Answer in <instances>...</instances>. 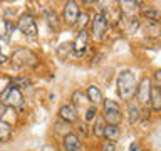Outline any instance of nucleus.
I'll return each instance as SVG.
<instances>
[{
    "mask_svg": "<svg viewBox=\"0 0 161 151\" xmlns=\"http://www.w3.org/2000/svg\"><path fill=\"white\" fill-rule=\"evenodd\" d=\"M116 87H118V96L121 101H131L133 96L136 94V87H138V81H136L134 72L131 70H121L118 76V82H116Z\"/></svg>",
    "mask_w": 161,
    "mask_h": 151,
    "instance_id": "obj_1",
    "label": "nucleus"
},
{
    "mask_svg": "<svg viewBox=\"0 0 161 151\" xmlns=\"http://www.w3.org/2000/svg\"><path fill=\"white\" fill-rule=\"evenodd\" d=\"M89 25H91V30H89V39L96 40V42H101L104 40L106 34H108V29H109V20H108V15L103 14V12H97L92 19L89 20Z\"/></svg>",
    "mask_w": 161,
    "mask_h": 151,
    "instance_id": "obj_2",
    "label": "nucleus"
},
{
    "mask_svg": "<svg viewBox=\"0 0 161 151\" xmlns=\"http://www.w3.org/2000/svg\"><path fill=\"white\" fill-rule=\"evenodd\" d=\"M12 62L19 67H35L39 64V57L27 47H19L12 54Z\"/></svg>",
    "mask_w": 161,
    "mask_h": 151,
    "instance_id": "obj_3",
    "label": "nucleus"
},
{
    "mask_svg": "<svg viewBox=\"0 0 161 151\" xmlns=\"http://www.w3.org/2000/svg\"><path fill=\"white\" fill-rule=\"evenodd\" d=\"M151 89H153V81L148 76L141 77V81L138 82V87H136V98H138L136 103L139 104V108H149Z\"/></svg>",
    "mask_w": 161,
    "mask_h": 151,
    "instance_id": "obj_4",
    "label": "nucleus"
},
{
    "mask_svg": "<svg viewBox=\"0 0 161 151\" xmlns=\"http://www.w3.org/2000/svg\"><path fill=\"white\" fill-rule=\"evenodd\" d=\"M0 101H2L7 108L14 109V108H19V106L24 104V96L17 87H14L12 84H8L7 87L3 89V92L0 94Z\"/></svg>",
    "mask_w": 161,
    "mask_h": 151,
    "instance_id": "obj_5",
    "label": "nucleus"
},
{
    "mask_svg": "<svg viewBox=\"0 0 161 151\" xmlns=\"http://www.w3.org/2000/svg\"><path fill=\"white\" fill-rule=\"evenodd\" d=\"M17 27H19V30L25 35V37L37 39V34H39L37 24H35V20H34V17L30 14H22L20 15L19 20H17Z\"/></svg>",
    "mask_w": 161,
    "mask_h": 151,
    "instance_id": "obj_6",
    "label": "nucleus"
},
{
    "mask_svg": "<svg viewBox=\"0 0 161 151\" xmlns=\"http://www.w3.org/2000/svg\"><path fill=\"white\" fill-rule=\"evenodd\" d=\"M118 10L119 14L123 15L124 19H133V17H138L139 14V8H141V2L138 0H123V2H118Z\"/></svg>",
    "mask_w": 161,
    "mask_h": 151,
    "instance_id": "obj_7",
    "label": "nucleus"
},
{
    "mask_svg": "<svg viewBox=\"0 0 161 151\" xmlns=\"http://www.w3.org/2000/svg\"><path fill=\"white\" fill-rule=\"evenodd\" d=\"M79 5L77 2H74V0H69V2H65L64 5V10H62V17H64V22L67 24V25H72L75 24V19H77V15H79Z\"/></svg>",
    "mask_w": 161,
    "mask_h": 151,
    "instance_id": "obj_8",
    "label": "nucleus"
},
{
    "mask_svg": "<svg viewBox=\"0 0 161 151\" xmlns=\"http://www.w3.org/2000/svg\"><path fill=\"white\" fill-rule=\"evenodd\" d=\"M57 114H59V119H62V121H65V123H69V124H72V123H75V121L79 119V111L75 109L70 103L60 106Z\"/></svg>",
    "mask_w": 161,
    "mask_h": 151,
    "instance_id": "obj_9",
    "label": "nucleus"
},
{
    "mask_svg": "<svg viewBox=\"0 0 161 151\" xmlns=\"http://www.w3.org/2000/svg\"><path fill=\"white\" fill-rule=\"evenodd\" d=\"M126 118H128L129 124H136L141 121V108L136 101H128L126 103Z\"/></svg>",
    "mask_w": 161,
    "mask_h": 151,
    "instance_id": "obj_10",
    "label": "nucleus"
},
{
    "mask_svg": "<svg viewBox=\"0 0 161 151\" xmlns=\"http://www.w3.org/2000/svg\"><path fill=\"white\" fill-rule=\"evenodd\" d=\"M87 40H89L87 30H80V32H77V37H75V40L72 42V52L75 55H82L86 52V49H87Z\"/></svg>",
    "mask_w": 161,
    "mask_h": 151,
    "instance_id": "obj_11",
    "label": "nucleus"
},
{
    "mask_svg": "<svg viewBox=\"0 0 161 151\" xmlns=\"http://www.w3.org/2000/svg\"><path fill=\"white\" fill-rule=\"evenodd\" d=\"M62 146L65 151H80L82 149V141L75 133H67L62 136Z\"/></svg>",
    "mask_w": 161,
    "mask_h": 151,
    "instance_id": "obj_12",
    "label": "nucleus"
},
{
    "mask_svg": "<svg viewBox=\"0 0 161 151\" xmlns=\"http://www.w3.org/2000/svg\"><path fill=\"white\" fill-rule=\"evenodd\" d=\"M139 14L144 17V20H151V22H159V10L154 5H146L141 3Z\"/></svg>",
    "mask_w": 161,
    "mask_h": 151,
    "instance_id": "obj_13",
    "label": "nucleus"
},
{
    "mask_svg": "<svg viewBox=\"0 0 161 151\" xmlns=\"http://www.w3.org/2000/svg\"><path fill=\"white\" fill-rule=\"evenodd\" d=\"M139 29L148 35V37H159V22H151V20H144L143 24H139Z\"/></svg>",
    "mask_w": 161,
    "mask_h": 151,
    "instance_id": "obj_14",
    "label": "nucleus"
},
{
    "mask_svg": "<svg viewBox=\"0 0 161 151\" xmlns=\"http://www.w3.org/2000/svg\"><path fill=\"white\" fill-rule=\"evenodd\" d=\"M86 98H87V101L92 106H96V104H99V103H103V92H101V89L97 87V86H89L87 89H86Z\"/></svg>",
    "mask_w": 161,
    "mask_h": 151,
    "instance_id": "obj_15",
    "label": "nucleus"
},
{
    "mask_svg": "<svg viewBox=\"0 0 161 151\" xmlns=\"http://www.w3.org/2000/svg\"><path fill=\"white\" fill-rule=\"evenodd\" d=\"M44 19H45V22H47V25L52 30H59L60 27V20L57 17V14L54 12L52 8H49V7H45L44 8Z\"/></svg>",
    "mask_w": 161,
    "mask_h": 151,
    "instance_id": "obj_16",
    "label": "nucleus"
},
{
    "mask_svg": "<svg viewBox=\"0 0 161 151\" xmlns=\"http://www.w3.org/2000/svg\"><path fill=\"white\" fill-rule=\"evenodd\" d=\"M121 136V129L119 126H113V124H106L104 126V133L103 138H106V141H111V143H116Z\"/></svg>",
    "mask_w": 161,
    "mask_h": 151,
    "instance_id": "obj_17",
    "label": "nucleus"
},
{
    "mask_svg": "<svg viewBox=\"0 0 161 151\" xmlns=\"http://www.w3.org/2000/svg\"><path fill=\"white\" fill-rule=\"evenodd\" d=\"M103 121L106 124H113V126H119L123 121V113L121 111H106L103 116Z\"/></svg>",
    "mask_w": 161,
    "mask_h": 151,
    "instance_id": "obj_18",
    "label": "nucleus"
},
{
    "mask_svg": "<svg viewBox=\"0 0 161 151\" xmlns=\"http://www.w3.org/2000/svg\"><path fill=\"white\" fill-rule=\"evenodd\" d=\"M149 106L153 111H158L161 109V91L159 87H153L151 89V98H149Z\"/></svg>",
    "mask_w": 161,
    "mask_h": 151,
    "instance_id": "obj_19",
    "label": "nucleus"
},
{
    "mask_svg": "<svg viewBox=\"0 0 161 151\" xmlns=\"http://www.w3.org/2000/svg\"><path fill=\"white\" fill-rule=\"evenodd\" d=\"M86 103H89V101H87V98H86V94L82 92V91H74L72 96H70V104L77 109L82 104H86Z\"/></svg>",
    "mask_w": 161,
    "mask_h": 151,
    "instance_id": "obj_20",
    "label": "nucleus"
},
{
    "mask_svg": "<svg viewBox=\"0 0 161 151\" xmlns=\"http://www.w3.org/2000/svg\"><path fill=\"white\" fill-rule=\"evenodd\" d=\"M89 20H91L89 14H86V12H79L77 19H75V24L72 25V27L77 29V32H80V30H86V27L89 25Z\"/></svg>",
    "mask_w": 161,
    "mask_h": 151,
    "instance_id": "obj_21",
    "label": "nucleus"
},
{
    "mask_svg": "<svg viewBox=\"0 0 161 151\" xmlns=\"http://www.w3.org/2000/svg\"><path fill=\"white\" fill-rule=\"evenodd\" d=\"M12 136V128L7 121L0 119V141H7Z\"/></svg>",
    "mask_w": 161,
    "mask_h": 151,
    "instance_id": "obj_22",
    "label": "nucleus"
},
{
    "mask_svg": "<svg viewBox=\"0 0 161 151\" xmlns=\"http://www.w3.org/2000/svg\"><path fill=\"white\" fill-rule=\"evenodd\" d=\"M54 131L59 133V134H62V136H65L67 133H70V124L65 123V121H62V119H57L54 123Z\"/></svg>",
    "mask_w": 161,
    "mask_h": 151,
    "instance_id": "obj_23",
    "label": "nucleus"
},
{
    "mask_svg": "<svg viewBox=\"0 0 161 151\" xmlns=\"http://www.w3.org/2000/svg\"><path fill=\"white\" fill-rule=\"evenodd\" d=\"M10 84H12L14 87H17L19 91L20 89H27V87L32 86V82H30L29 77H14L12 81H10Z\"/></svg>",
    "mask_w": 161,
    "mask_h": 151,
    "instance_id": "obj_24",
    "label": "nucleus"
},
{
    "mask_svg": "<svg viewBox=\"0 0 161 151\" xmlns=\"http://www.w3.org/2000/svg\"><path fill=\"white\" fill-rule=\"evenodd\" d=\"M96 118H97V108L89 104L87 109H86V114H84V123H92Z\"/></svg>",
    "mask_w": 161,
    "mask_h": 151,
    "instance_id": "obj_25",
    "label": "nucleus"
},
{
    "mask_svg": "<svg viewBox=\"0 0 161 151\" xmlns=\"http://www.w3.org/2000/svg\"><path fill=\"white\" fill-rule=\"evenodd\" d=\"M96 123L92 124V133H94V136L96 138H103V133H104V126H106V123L103 119H94Z\"/></svg>",
    "mask_w": 161,
    "mask_h": 151,
    "instance_id": "obj_26",
    "label": "nucleus"
},
{
    "mask_svg": "<svg viewBox=\"0 0 161 151\" xmlns=\"http://www.w3.org/2000/svg\"><path fill=\"white\" fill-rule=\"evenodd\" d=\"M103 106H104V113L106 111H121V106L113 99H106L103 101Z\"/></svg>",
    "mask_w": 161,
    "mask_h": 151,
    "instance_id": "obj_27",
    "label": "nucleus"
},
{
    "mask_svg": "<svg viewBox=\"0 0 161 151\" xmlns=\"http://www.w3.org/2000/svg\"><path fill=\"white\" fill-rule=\"evenodd\" d=\"M77 131H79V134L82 136V138H86V136H89V126H87V123H80L79 124V128H77Z\"/></svg>",
    "mask_w": 161,
    "mask_h": 151,
    "instance_id": "obj_28",
    "label": "nucleus"
},
{
    "mask_svg": "<svg viewBox=\"0 0 161 151\" xmlns=\"http://www.w3.org/2000/svg\"><path fill=\"white\" fill-rule=\"evenodd\" d=\"M101 151H116V146L111 141H104L103 146H101Z\"/></svg>",
    "mask_w": 161,
    "mask_h": 151,
    "instance_id": "obj_29",
    "label": "nucleus"
},
{
    "mask_svg": "<svg viewBox=\"0 0 161 151\" xmlns=\"http://www.w3.org/2000/svg\"><path fill=\"white\" fill-rule=\"evenodd\" d=\"M159 84H161V70H156V72H154V84H153V87H159Z\"/></svg>",
    "mask_w": 161,
    "mask_h": 151,
    "instance_id": "obj_30",
    "label": "nucleus"
},
{
    "mask_svg": "<svg viewBox=\"0 0 161 151\" xmlns=\"http://www.w3.org/2000/svg\"><path fill=\"white\" fill-rule=\"evenodd\" d=\"M128 151H141V146H139L138 143H133V144L129 146V149H128Z\"/></svg>",
    "mask_w": 161,
    "mask_h": 151,
    "instance_id": "obj_31",
    "label": "nucleus"
},
{
    "mask_svg": "<svg viewBox=\"0 0 161 151\" xmlns=\"http://www.w3.org/2000/svg\"><path fill=\"white\" fill-rule=\"evenodd\" d=\"M5 111H7V106H5V104L2 103V101H0V118H3Z\"/></svg>",
    "mask_w": 161,
    "mask_h": 151,
    "instance_id": "obj_32",
    "label": "nucleus"
},
{
    "mask_svg": "<svg viewBox=\"0 0 161 151\" xmlns=\"http://www.w3.org/2000/svg\"><path fill=\"white\" fill-rule=\"evenodd\" d=\"M8 64V60H7V57H5L3 54H0V65H7Z\"/></svg>",
    "mask_w": 161,
    "mask_h": 151,
    "instance_id": "obj_33",
    "label": "nucleus"
}]
</instances>
